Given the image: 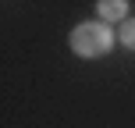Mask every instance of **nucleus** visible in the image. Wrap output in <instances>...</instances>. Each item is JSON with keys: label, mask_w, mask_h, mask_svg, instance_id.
<instances>
[{"label": "nucleus", "mask_w": 135, "mask_h": 128, "mask_svg": "<svg viewBox=\"0 0 135 128\" xmlns=\"http://www.w3.org/2000/svg\"><path fill=\"white\" fill-rule=\"evenodd\" d=\"M110 46H114V32L103 21H82L71 32V50L78 57H103Z\"/></svg>", "instance_id": "f257e3e1"}, {"label": "nucleus", "mask_w": 135, "mask_h": 128, "mask_svg": "<svg viewBox=\"0 0 135 128\" xmlns=\"http://www.w3.org/2000/svg\"><path fill=\"white\" fill-rule=\"evenodd\" d=\"M121 43H124L128 50H135V18H128V21L121 25Z\"/></svg>", "instance_id": "7ed1b4c3"}, {"label": "nucleus", "mask_w": 135, "mask_h": 128, "mask_svg": "<svg viewBox=\"0 0 135 128\" xmlns=\"http://www.w3.org/2000/svg\"><path fill=\"white\" fill-rule=\"evenodd\" d=\"M96 11L103 14V21H128L124 18V14H128V4H124V0H100V4H96Z\"/></svg>", "instance_id": "f03ea898"}]
</instances>
